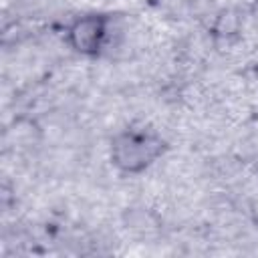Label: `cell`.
I'll use <instances>...</instances> for the list:
<instances>
[{"instance_id":"6da1fadb","label":"cell","mask_w":258,"mask_h":258,"mask_svg":"<svg viewBox=\"0 0 258 258\" xmlns=\"http://www.w3.org/2000/svg\"><path fill=\"white\" fill-rule=\"evenodd\" d=\"M163 137L151 129H125L119 131L109 147L111 163L125 175H137L155 165L165 153Z\"/></svg>"},{"instance_id":"7a4b0ae2","label":"cell","mask_w":258,"mask_h":258,"mask_svg":"<svg viewBox=\"0 0 258 258\" xmlns=\"http://www.w3.org/2000/svg\"><path fill=\"white\" fill-rule=\"evenodd\" d=\"M111 34V18L103 12H85L75 16L64 28L69 48L81 56H97L107 46Z\"/></svg>"}]
</instances>
